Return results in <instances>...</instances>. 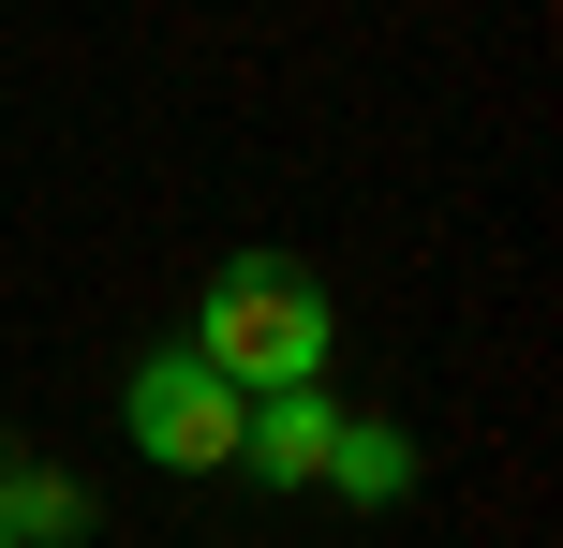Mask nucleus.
I'll list each match as a JSON object with an SVG mask.
<instances>
[{
    "label": "nucleus",
    "instance_id": "f257e3e1",
    "mask_svg": "<svg viewBox=\"0 0 563 548\" xmlns=\"http://www.w3.org/2000/svg\"><path fill=\"white\" fill-rule=\"evenodd\" d=\"M194 356L238 385V401H267V385H327V356H341V312H327V282H311V267H282V253H238L223 282L194 297Z\"/></svg>",
    "mask_w": 563,
    "mask_h": 548
},
{
    "label": "nucleus",
    "instance_id": "f03ea898",
    "mask_svg": "<svg viewBox=\"0 0 563 548\" xmlns=\"http://www.w3.org/2000/svg\"><path fill=\"white\" fill-rule=\"evenodd\" d=\"M238 415L253 401H238L194 342L134 356V385H119V430H134V460H164V474H238Z\"/></svg>",
    "mask_w": 563,
    "mask_h": 548
},
{
    "label": "nucleus",
    "instance_id": "7ed1b4c3",
    "mask_svg": "<svg viewBox=\"0 0 563 548\" xmlns=\"http://www.w3.org/2000/svg\"><path fill=\"white\" fill-rule=\"evenodd\" d=\"M327 445H341L327 385H267V401L238 415V474H267V490H327Z\"/></svg>",
    "mask_w": 563,
    "mask_h": 548
},
{
    "label": "nucleus",
    "instance_id": "20e7f679",
    "mask_svg": "<svg viewBox=\"0 0 563 548\" xmlns=\"http://www.w3.org/2000/svg\"><path fill=\"white\" fill-rule=\"evenodd\" d=\"M327 490H356V504H400V490H416V445H400L386 415H356V430L327 445Z\"/></svg>",
    "mask_w": 563,
    "mask_h": 548
},
{
    "label": "nucleus",
    "instance_id": "39448f33",
    "mask_svg": "<svg viewBox=\"0 0 563 548\" xmlns=\"http://www.w3.org/2000/svg\"><path fill=\"white\" fill-rule=\"evenodd\" d=\"M0 504H15V548L89 534V490H75V474H45V460H15V474H0Z\"/></svg>",
    "mask_w": 563,
    "mask_h": 548
},
{
    "label": "nucleus",
    "instance_id": "423d86ee",
    "mask_svg": "<svg viewBox=\"0 0 563 548\" xmlns=\"http://www.w3.org/2000/svg\"><path fill=\"white\" fill-rule=\"evenodd\" d=\"M0 474H15V460H0ZM0 548H15V504H0Z\"/></svg>",
    "mask_w": 563,
    "mask_h": 548
}]
</instances>
